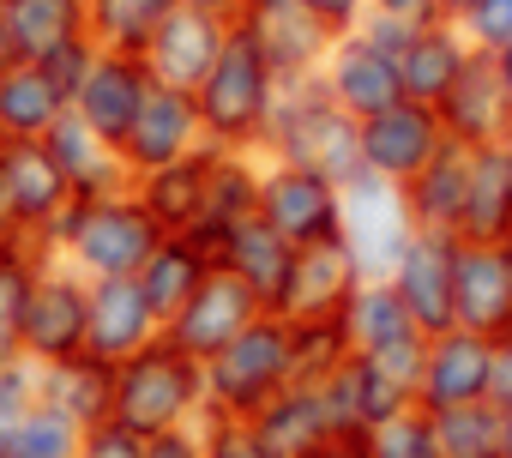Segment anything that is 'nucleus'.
Returning a JSON list of instances; mask_svg holds the SVG:
<instances>
[{"label": "nucleus", "mask_w": 512, "mask_h": 458, "mask_svg": "<svg viewBox=\"0 0 512 458\" xmlns=\"http://www.w3.org/2000/svg\"><path fill=\"white\" fill-rule=\"evenodd\" d=\"M193 103H199L205 145H223V151H260L266 145L272 103H278V73L253 49V37L241 25H229V37H223L211 73L199 79Z\"/></svg>", "instance_id": "7ed1b4c3"}, {"label": "nucleus", "mask_w": 512, "mask_h": 458, "mask_svg": "<svg viewBox=\"0 0 512 458\" xmlns=\"http://www.w3.org/2000/svg\"><path fill=\"white\" fill-rule=\"evenodd\" d=\"M151 338H163V320L151 314L139 278H91V320H85V356L97 362H127Z\"/></svg>", "instance_id": "6ab92c4d"}, {"label": "nucleus", "mask_w": 512, "mask_h": 458, "mask_svg": "<svg viewBox=\"0 0 512 458\" xmlns=\"http://www.w3.org/2000/svg\"><path fill=\"white\" fill-rule=\"evenodd\" d=\"M199 145H205V127H199L193 91H175V85H157V79H151V97H145L139 121H133L127 139H121L127 169H133V175H151V169H163V163L193 157Z\"/></svg>", "instance_id": "f3484780"}, {"label": "nucleus", "mask_w": 512, "mask_h": 458, "mask_svg": "<svg viewBox=\"0 0 512 458\" xmlns=\"http://www.w3.org/2000/svg\"><path fill=\"white\" fill-rule=\"evenodd\" d=\"M91 61H97V43L91 37H73V43H61L55 55H43V73L67 91V103L79 97V85H85V73H91Z\"/></svg>", "instance_id": "a18cd8bd"}, {"label": "nucleus", "mask_w": 512, "mask_h": 458, "mask_svg": "<svg viewBox=\"0 0 512 458\" xmlns=\"http://www.w3.org/2000/svg\"><path fill=\"white\" fill-rule=\"evenodd\" d=\"M0 193H7V211L19 223V242H43L73 205V187L43 139H0Z\"/></svg>", "instance_id": "1a4fd4ad"}, {"label": "nucleus", "mask_w": 512, "mask_h": 458, "mask_svg": "<svg viewBox=\"0 0 512 458\" xmlns=\"http://www.w3.org/2000/svg\"><path fill=\"white\" fill-rule=\"evenodd\" d=\"M488 404L506 410L512 404V338H494V362H488Z\"/></svg>", "instance_id": "3c124183"}, {"label": "nucleus", "mask_w": 512, "mask_h": 458, "mask_svg": "<svg viewBox=\"0 0 512 458\" xmlns=\"http://www.w3.org/2000/svg\"><path fill=\"white\" fill-rule=\"evenodd\" d=\"M452 248H458V236H434V229H416L410 248H404V260H398V272L386 278V284L404 296L410 320H416L428 338L458 326V302H452Z\"/></svg>", "instance_id": "412c9836"}, {"label": "nucleus", "mask_w": 512, "mask_h": 458, "mask_svg": "<svg viewBox=\"0 0 512 458\" xmlns=\"http://www.w3.org/2000/svg\"><path fill=\"white\" fill-rule=\"evenodd\" d=\"M368 13H392L410 25H434L440 19V0H368Z\"/></svg>", "instance_id": "603ef678"}, {"label": "nucleus", "mask_w": 512, "mask_h": 458, "mask_svg": "<svg viewBox=\"0 0 512 458\" xmlns=\"http://www.w3.org/2000/svg\"><path fill=\"white\" fill-rule=\"evenodd\" d=\"M187 7H199V13H217V19H241V7H247V0H187Z\"/></svg>", "instance_id": "864d4df0"}, {"label": "nucleus", "mask_w": 512, "mask_h": 458, "mask_svg": "<svg viewBox=\"0 0 512 458\" xmlns=\"http://www.w3.org/2000/svg\"><path fill=\"white\" fill-rule=\"evenodd\" d=\"M211 266H223L229 278H241L266 308H278L284 284H290V266H296V248L278 236V229L253 211V217H235L229 229H217L211 242Z\"/></svg>", "instance_id": "5701e85b"}, {"label": "nucleus", "mask_w": 512, "mask_h": 458, "mask_svg": "<svg viewBox=\"0 0 512 458\" xmlns=\"http://www.w3.org/2000/svg\"><path fill=\"white\" fill-rule=\"evenodd\" d=\"M193 416H205V362L187 356L169 332L151 338L139 356H127L115 368V410H109V422H121L139 440H151V434L181 428Z\"/></svg>", "instance_id": "39448f33"}, {"label": "nucleus", "mask_w": 512, "mask_h": 458, "mask_svg": "<svg viewBox=\"0 0 512 458\" xmlns=\"http://www.w3.org/2000/svg\"><path fill=\"white\" fill-rule=\"evenodd\" d=\"M506 145H512V139H506Z\"/></svg>", "instance_id": "052dcab7"}, {"label": "nucleus", "mask_w": 512, "mask_h": 458, "mask_svg": "<svg viewBox=\"0 0 512 458\" xmlns=\"http://www.w3.org/2000/svg\"><path fill=\"white\" fill-rule=\"evenodd\" d=\"M464 61H470V37H464L452 19H434V25H422V31L404 43V55H398L404 97H410V103H440V97L458 85Z\"/></svg>", "instance_id": "cd10ccee"}, {"label": "nucleus", "mask_w": 512, "mask_h": 458, "mask_svg": "<svg viewBox=\"0 0 512 458\" xmlns=\"http://www.w3.org/2000/svg\"><path fill=\"white\" fill-rule=\"evenodd\" d=\"M67 91L43 73V61L0 67V139H43L67 115Z\"/></svg>", "instance_id": "72a5a7b5"}, {"label": "nucleus", "mask_w": 512, "mask_h": 458, "mask_svg": "<svg viewBox=\"0 0 512 458\" xmlns=\"http://www.w3.org/2000/svg\"><path fill=\"white\" fill-rule=\"evenodd\" d=\"M500 458H512V404L500 410Z\"/></svg>", "instance_id": "13d9d810"}, {"label": "nucleus", "mask_w": 512, "mask_h": 458, "mask_svg": "<svg viewBox=\"0 0 512 458\" xmlns=\"http://www.w3.org/2000/svg\"><path fill=\"white\" fill-rule=\"evenodd\" d=\"M7 242H19V223H13V211H7V193H0V248Z\"/></svg>", "instance_id": "5fc2aeb1"}, {"label": "nucleus", "mask_w": 512, "mask_h": 458, "mask_svg": "<svg viewBox=\"0 0 512 458\" xmlns=\"http://www.w3.org/2000/svg\"><path fill=\"white\" fill-rule=\"evenodd\" d=\"M434 434H440V458H500V410L482 404H458V410H428Z\"/></svg>", "instance_id": "58836bf2"}, {"label": "nucleus", "mask_w": 512, "mask_h": 458, "mask_svg": "<svg viewBox=\"0 0 512 458\" xmlns=\"http://www.w3.org/2000/svg\"><path fill=\"white\" fill-rule=\"evenodd\" d=\"M181 7V0H85V25L97 49L115 55H145V43L157 37V25Z\"/></svg>", "instance_id": "e433bc0d"}, {"label": "nucleus", "mask_w": 512, "mask_h": 458, "mask_svg": "<svg viewBox=\"0 0 512 458\" xmlns=\"http://www.w3.org/2000/svg\"><path fill=\"white\" fill-rule=\"evenodd\" d=\"M73 37H91L85 0H0V67L43 61Z\"/></svg>", "instance_id": "bb28decb"}, {"label": "nucleus", "mask_w": 512, "mask_h": 458, "mask_svg": "<svg viewBox=\"0 0 512 458\" xmlns=\"http://www.w3.org/2000/svg\"><path fill=\"white\" fill-rule=\"evenodd\" d=\"M145 458H205V416L151 434V440H145Z\"/></svg>", "instance_id": "de8ad7c7"}, {"label": "nucleus", "mask_w": 512, "mask_h": 458, "mask_svg": "<svg viewBox=\"0 0 512 458\" xmlns=\"http://www.w3.org/2000/svg\"><path fill=\"white\" fill-rule=\"evenodd\" d=\"M320 398H326V416H332V434L338 440H362L374 422H386L392 410H404V404H416L386 368H374L368 356H344L326 380H320Z\"/></svg>", "instance_id": "b1692460"}, {"label": "nucleus", "mask_w": 512, "mask_h": 458, "mask_svg": "<svg viewBox=\"0 0 512 458\" xmlns=\"http://www.w3.org/2000/svg\"><path fill=\"white\" fill-rule=\"evenodd\" d=\"M163 236H169V229L127 187V193H103V199H73L61 211V223L49 229L43 242H31V248L43 260H67L79 278H133Z\"/></svg>", "instance_id": "f257e3e1"}, {"label": "nucleus", "mask_w": 512, "mask_h": 458, "mask_svg": "<svg viewBox=\"0 0 512 458\" xmlns=\"http://www.w3.org/2000/svg\"><path fill=\"white\" fill-rule=\"evenodd\" d=\"M464 242H512V145L470 151V199H464Z\"/></svg>", "instance_id": "2f4dec72"}, {"label": "nucleus", "mask_w": 512, "mask_h": 458, "mask_svg": "<svg viewBox=\"0 0 512 458\" xmlns=\"http://www.w3.org/2000/svg\"><path fill=\"white\" fill-rule=\"evenodd\" d=\"M85 428L73 416H61L55 404H37L7 440H0V458H79Z\"/></svg>", "instance_id": "ea45409f"}, {"label": "nucleus", "mask_w": 512, "mask_h": 458, "mask_svg": "<svg viewBox=\"0 0 512 458\" xmlns=\"http://www.w3.org/2000/svg\"><path fill=\"white\" fill-rule=\"evenodd\" d=\"M79 458H145V440L121 422H97V428H85Z\"/></svg>", "instance_id": "49530a36"}, {"label": "nucleus", "mask_w": 512, "mask_h": 458, "mask_svg": "<svg viewBox=\"0 0 512 458\" xmlns=\"http://www.w3.org/2000/svg\"><path fill=\"white\" fill-rule=\"evenodd\" d=\"M37 404H43V368L31 356H19V362L0 368V440H7Z\"/></svg>", "instance_id": "79ce46f5"}, {"label": "nucleus", "mask_w": 512, "mask_h": 458, "mask_svg": "<svg viewBox=\"0 0 512 458\" xmlns=\"http://www.w3.org/2000/svg\"><path fill=\"white\" fill-rule=\"evenodd\" d=\"M494 61H500V79H506V91H512V43H506V49H494Z\"/></svg>", "instance_id": "bf43d9fd"}, {"label": "nucleus", "mask_w": 512, "mask_h": 458, "mask_svg": "<svg viewBox=\"0 0 512 458\" xmlns=\"http://www.w3.org/2000/svg\"><path fill=\"white\" fill-rule=\"evenodd\" d=\"M440 145H446V121H440L434 103H410L404 97V103L380 109L374 121H362V163H368V175H386L398 187H410L440 157Z\"/></svg>", "instance_id": "9d476101"}, {"label": "nucleus", "mask_w": 512, "mask_h": 458, "mask_svg": "<svg viewBox=\"0 0 512 458\" xmlns=\"http://www.w3.org/2000/svg\"><path fill=\"white\" fill-rule=\"evenodd\" d=\"M145 97H151V67H145L139 55L97 49L91 73H85V85H79V97H73V115H79L85 127H97V133L121 151V139H127V127L139 121Z\"/></svg>", "instance_id": "a211bd4d"}, {"label": "nucleus", "mask_w": 512, "mask_h": 458, "mask_svg": "<svg viewBox=\"0 0 512 458\" xmlns=\"http://www.w3.org/2000/svg\"><path fill=\"white\" fill-rule=\"evenodd\" d=\"M43 404H55V410L73 416L79 428L109 422V410H115V362L73 356V362L43 368Z\"/></svg>", "instance_id": "c9c22d12"}, {"label": "nucleus", "mask_w": 512, "mask_h": 458, "mask_svg": "<svg viewBox=\"0 0 512 458\" xmlns=\"http://www.w3.org/2000/svg\"><path fill=\"white\" fill-rule=\"evenodd\" d=\"M470 7H476V0H440V19H452V25H458Z\"/></svg>", "instance_id": "4d7b16f0"}, {"label": "nucleus", "mask_w": 512, "mask_h": 458, "mask_svg": "<svg viewBox=\"0 0 512 458\" xmlns=\"http://www.w3.org/2000/svg\"><path fill=\"white\" fill-rule=\"evenodd\" d=\"M37 266H43V254L31 242H7V248H0V368L25 356L19 320H25V296L37 284Z\"/></svg>", "instance_id": "4c0bfd02"}, {"label": "nucleus", "mask_w": 512, "mask_h": 458, "mask_svg": "<svg viewBox=\"0 0 512 458\" xmlns=\"http://www.w3.org/2000/svg\"><path fill=\"white\" fill-rule=\"evenodd\" d=\"M320 458H368V452H362V440H332Z\"/></svg>", "instance_id": "6e6d98bb"}, {"label": "nucleus", "mask_w": 512, "mask_h": 458, "mask_svg": "<svg viewBox=\"0 0 512 458\" xmlns=\"http://www.w3.org/2000/svg\"><path fill=\"white\" fill-rule=\"evenodd\" d=\"M458 31L470 37V49H506L512 43V0H476V7L458 19Z\"/></svg>", "instance_id": "37998d69"}, {"label": "nucleus", "mask_w": 512, "mask_h": 458, "mask_svg": "<svg viewBox=\"0 0 512 458\" xmlns=\"http://www.w3.org/2000/svg\"><path fill=\"white\" fill-rule=\"evenodd\" d=\"M260 217L278 229L290 248L332 242V236H344V187L314 175V169L266 157V169H260Z\"/></svg>", "instance_id": "6e6552de"}, {"label": "nucleus", "mask_w": 512, "mask_h": 458, "mask_svg": "<svg viewBox=\"0 0 512 458\" xmlns=\"http://www.w3.org/2000/svg\"><path fill=\"white\" fill-rule=\"evenodd\" d=\"M356 284H362V266H356V254L344 248V236L314 242V248H296V266H290V284H284V296H278V314L296 320V326L344 320Z\"/></svg>", "instance_id": "ddd939ff"}, {"label": "nucleus", "mask_w": 512, "mask_h": 458, "mask_svg": "<svg viewBox=\"0 0 512 458\" xmlns=\"http://www.w3.org/2000/svg\"><path fill=\"white\" fill-rule=\"evenodd\" d=\"M404 199H410L416 229H434V236H458V229H464V199H470V145L446 139L440 157L404 187Z\"/></svg>", "instance_id": "c85d7f7f"}, {"label": "nucleus", "mask_w": 512, "mask_h": 458, "mask_svg": "<svg viewBox=\"0 0 512 458\" xmlns=\"http://www.w3.org/2000/svg\"><path fill=\"white\" fill-rule=\"evenodd\" d=\"M356 31H362L368 43H380L386 55H404V43H410V37H416L422 25H410V19H392V13H368V19H362Z\"/></svg>", "instance_id": "8fccbe9b"}, {"label": "nucleus", "mask_w": 512, "mask_h": 458, "mask_svg": "<svg viewBox=\"0 0 512 458\" xmlns=\"http://www.w3.org/2000/svg\"><path fill=\"white\" fill-rule=\"evenodd\" d=\"M344 344L356 350V356H386V350H398V344H410V338H428L416 320H410V308H404V296L392 290V284H356V296H350V308H344Z\"/></svg>", "instance_id": "f704fd0d"}, {"label": "nucleus", "mask_w": 512, "mask_h": 458, "mask_svg": "<svg viewBox=\"0 0 512 458\" xmlns=\"http://www.w3.org/2000/svg\"><path fill=\"white\" fill-rule=\"evenodd\" d=\"M362 452L368 458H440V434H434V416L422 404H404L392 410L386 422H374L362 434Z\"/></svg>", "instance_id": "a19ab883"}, {"label": "nucleus", "mask_w": 512, "mask_h": 458, "mask_svg": "<svg viewBox=\"0 0 512 458\" xmlns=\"http://www.w3.org/2000/svg\"><path fill=\"white\" fill-rule=\"evenodd\" d=\"M205 181H211V145H199L181 163H163V169L139 175L133 193L145 199V211L169 229V236H187V229L205 223Z\"/></svg>", "instance_id": "c756f323"}, {"label": "nucleus", "mask_w": 512, "mask_h": 458, "mask_svg": "<svg viewBox=\"0 0 512 458\" xmlns=\"http://www.w3.org/2000/svg\"><path fill=\"white\" fill-rule=\"evenodd\" d=\"M302 7H308L332 37H350V31L368 19V0H302Z\"/></svg>", "instance_id": "09e8293b"}, {"label": "nucleus", "mask_w": 512, "mask_h": 458, "mask_svg": "<svg viewBox=\"0 0 512 458\" xmlns=\"http://www.w3.org/2000/svg\"><path fill=\"white\" fill-rule=\"evenodd\" d=\"M85 320H91V278H79L67 260H43L25 296V320H19L25 356L37 368L85 356Z\"/></svg>", "instance_id": "0eeeda50"}, {"label": "nucleus", "mask_w": 512, "mask_h": 458, "mask_svg": "<svg viewBox=\"0 0 512 458\" xmlns=\"http://www.w3.org/2000/svg\"><path fill=\"white\" fill-rule=\"evenodd\" d=\"M452 302L458 326L482 338H512V242H464L452 248Z\"/></svg>", "instance_id": "9b49d317"}, {"label": "nucleus", "mask_w": 512, "mask_h": 458, "mask_svg": "<svg viewBox=\"0 0 512 458\" xmlns=\"http://www.w3.org/2000/svg\"><path fill=\"white\" fill-rule=\"evenodd\" d=\"M290 380H296V320L266 308L247 332H235L205 362V410L247 422V416H260Z\"/></svg>", "instance_id": "20e7f679"}, {"label": "nucleus", "mask_w": 512, "mask_h": 458, "mask_svg": "<svg viewBox=\"0 0 512 458\" xmlns=\"http://www.w3.org/2000/svg\"><path fill=\"white\" fill-rule=\"evenodd\" d=\"M260 169H266V157H260V151H223V145H211L205 223H199V229H187L199 248H211V242H217V229H229L235 217H253V211H260Z\"/></svg>", "instance_id": "7c9ffc66"}, {"label": "nucleus", "mask_w": 512, "mask_h": 458, "mask_svg": "<svg viewBox=\"0 0 512 458\" xmlns=\"http://www.w3.org/2000/svg\"><path fill=\"white\" fill-rule=\"evenodd\" d=\"M488 362H494V338L482 332H434L428 356H422V386L416 404L422 410H458V404H482L488 398Z\"/></svg>", "instance_id": "aec40b11"}, {"label": "nucleus", "mask_w": 512, "mask_h": 458, "mask_svg": "<svg viewBox=\"0 0 512 458\" xmlns=\"http://www.w3.org/2000/svg\"><path fill=\"white\" fill-rule=\"evenodd\" d=\"M410 236H416V217H410V199L398 181L368 175V169L356 181H344V248L356 254L368 284H386L398 272Z\"/></svg>", "instance_id": "423d86ee"}, {"label": "nucleus", "mask_w": 512, "mask_h": 458, "mask_svg": "<svg viewBox=\"0 0 512 458\" xmlns=\"http://www.w3.org/2000/svg\"><path fill=\"white\" fill-rule=\"evenodd\" d=\"M205 458H272V452L260 446V434H253L247 422L205 410Z\"/></svg>", "instance_id": "c03bdc74"}, {"label": "nucleus", "mask_w": 512, "mask_h": 458, "mask_svg": "<svg viewBox=\"0 0 512 458\" xmlns=\"http://www.w3.org/2000/svg\"><path fill=\"white\" fill-rule=\"evenodd\" d=\"M260 314H266V302H260V296H253L241 278H229L223 266H211V278L193 290V302H187V308H181V314H175L163 332H169V338H175L187 356L211 362V356H217V350H223L235 332H247V326L260 320Z\"/></svg>", "instance_id": "dca6fc26"}, {"label": "nucleus", "mask_w": 512, "mask_h": 458, "mask_svg": "<svg viewBox=\"0 0 512 458\" xmlns=\"http://www.w3.org/2000/svg\"><path fill=\"white\" fill-rule=\"evenodd\" d=\"M133 278H139V290H145L151 314L169 326V320L193 302V290L211 278V248H199L193 236H163V242L151 248V260H145Z\"/></svg>", "instance_id": "473e14b6"}, {"label": "nucleus", "mask_w": 512, "mask_h": 458, "mask_svg": "<svg viewBox=\"0 0 512 458\" xmlns=\"http://www.w3.org/2000/svg\"><path fill=\"white\" fill-rule=\"evenodd\" d=\"M223 37H229V19H217V13H199V7H181L157 25V37L145 43V67H151V79L157 85H175V91H199V79L211 73V61H217V49H223Z\"/></svg>", "instance_id": "4be33fe9"}, {"label": "nucleus", "mask_w": 512, "mask_h": 458, "mask_svg": "<svg viewBox=\"0 0 512 458\" xmlns=\"http://www.w3.org/2000/svg\"><path fill=\"white\" fill-rule=\"evenodd\" d=\"M260 157L272 163H296V169H314L326 181H356L368 163H362V121L344 115L320 73L308 79H278V103H272V127H266V145Z\"/></svg>", "instance_id": "f03ea898"}, {"label": "nucleus", "mask_w": 512, "mask_h": 458, "mask_svg": "<svg viewBox=\"0 0 512 458\" xmlns=\"http://www.w3.org/2000/svg\"><path fill=\"white\" fill-rule=\"evenodd\" d=\"M434 109H440V121H446V139H458V145H470V151L512 139V91H506L500 61H494L488 49H470L458 85H452Z\"/></svg>", "instance_id": "4468645a"}, {"label": "nucleus", "mask_w": 512, "mask_h": 458, "mask_svg": "<svg viewBox=\"0 0 512 458\" xmlns=\"http://www.w3.org/2000/svg\"><path fill=\"white\" fill-rule=\"evenodd\" d=\"M247 428L260 434V446L272 458H320L338 440L332 416H326V398H320V380H290L260 416H247Z\"/></svg>", "instance_id": "a878e982"}, {"label": "nucleus", "mask_w": 512, "mask_h": 458, "mask_svg": "<svg viewBox=\"0 0 512 458\" xmlns=\"http://www.w3.org/2000/svg\"><path fill=\"white\" fill-rule=\"evenodd\" d=\"M235 25L253 37V49L272 61L278 79H308V73H320L326 55H332V43H338V37L302 7V0H247Z\"/></svg>", "instance_id": "f8f14e48"}, {"label": "nucleus", "mask_w": 512, "mask_h": 458, "mask_svg": "<svg viewBox=\"0 0 512 458\" xmlns=\"http://www.w3.org/2000/svg\"><path fill=\"white\" fill-rule=\"evenodd\" d=\"M43 145H49V157H55V169L67 175V187H73V199H103V193H127L139 175L127 169V157L97 133V127H85L73 109L43 133Z\"/></svg>", "instance_id": "393cba45"}, {"label": "nucleus", "mask_w": 512, "mask_h": 458, "mask_svg": "<svg viewBox=\"0 0 512 458\" xmlns=\"http://www.w3.org/2000/svg\"><path fill=\"white\" fill-rule=\"evenodd\" d=\"M320 85H326V97H332L344 115H356V121H374L380 109L404 103L398 55H386V49H380V43H368L362 31H350V37H338V43H332L326 67H320Z\"/></svg>", "instance_id": "2eb2a0df"}]
</instances>
